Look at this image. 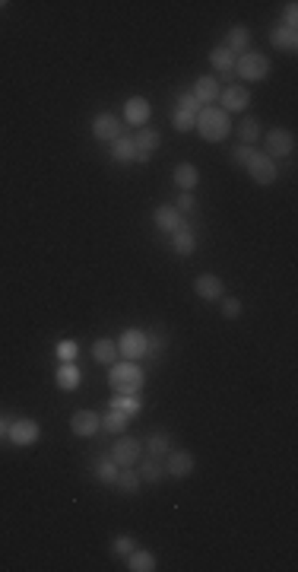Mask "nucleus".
Returning a JSON list of instances; mask_svg holds the SVG:
<instances>
[{
	"label": "nucleus",
	"instance_id": "37",
	"mask_svg": "<svg viewBox=\"0 0 298 572\" xmlns=\"http://www.w3.org/2000/svg\"><path fill=\"white\" fill-rule=\"evenodd\" d=\"M114 553H118V557H127V553H130V550H137L134 547V537H130V535H118V537H114Z\"/></svg>",
	"mask_w": 298,
	"mask_h": 572
},
{
	"label": "nucleus",
	"instance_id": "30",
	"mask_svg": "<svg viewBox=\"0 0 298 572\" xmlns=\"http://www.w3.org/2000/svg\"><path fill=\"white\" fill-rule=\"evenodd\" d=\"M137 474H140V480L159 483L165 477V467H162V461H159V458H149L146 464H140V471H137Z\"/></svg>",
	"mask_w": 298,
	"mask_h": 572
},
{
	"label": "nucleus",
	"instance_id": "33",
	"mask_svg": "<svg viewBox=\"0 0 298 572\" xmlns=\"http://www.w3.org/2000/svg\"><path fill=\"white\" fill-rule=\"evenodd\" d=\"M102 429H108V432H114V436H121L127 429V417L118 414V410H112V414H105L102 417Z\"/></svg>",
	"mask_w": 298,
	"mask_h": 572
},
{
	"label": "nucleus",
	"instance_id": "27",
	"mask_svg": "<svg viewBox=\"0 0 298 572\" xmlns=\"http://www.w3.org/2000/svg\"><path fill=\"white\" fill-rule=\"evenodd\" d=\"M159 143H162V134H159V131H140V134L134 137L137 153H146V156H152V150H159Z\"/></svg>",
	"mask_w": 298,
	"mask_h": 572
},
{
	"label": "nucleus",
	"instance_id": "6",
	"mask_svg": "<svg viewBox=\"0 0 298 572\" xmlns=\"http://www.w3.org/2000/svg\"><path fill=\"white\" fill-rule=\"evenodd\" d=\"M295 153V137L286 128H273L267 134V156L270 159H289Z\"/></svg>",
	"mask_w": 298,
	"mask_h": 572
},
{
	"label": "nucleus",
	"instance_id": "11",
	"mask_svg": "<svg viewBox=\"0 0 298 572\" xmlns=\"http://www.w3.org/2000/svg\"><path fill=\"white\" fill-rule=\"evenodd\" d=\"M70 429H73L76 436H96L98 429H102V417L96 410H76L70 417Z\"/></svg>",
	"mask_w": 298,
	"mask_h": 572
},
{
	"label": "nucleus",
	"instance_id": "14",
	"mask_svg": "<svg viewBox=\"0 0 298 572\" xmlns=\"http://www.w3.org/2000/svg\"><path fill=\"white\" fill-rule=\"evenodd\" d=\"M219 92H222V86L216 83V76H200L194 83V92H191V96H194L200 106H209V102L219 99Z\"/></svg>",
	"mask_w": 298,
	"mask_h": 572
},
{
	"label": "nucleus",
	"instance_id": "40",
	"mask_svg": "<svg viewBox=\"0 0 298 572\" xmlns=\"http://www.w3.org/2000/svg\"><path fill=\"white\" fill-rule=\"evenodd\" d=\"M165 346H168V337H165V334H152V337H149V353L152 356L162 353Z\"/></svg>",
	"mask_w": 298,
	"mask_h": 572
},
{
	"label": "nucleus",
	"instance_id": "43",
	"mask_svg": "<svg viewBox=\"0 0 298 572\" xmlns=\"http://www.w3.org/2000/svg\"><path fill=\"white\" fill-rule=\"evenodd\" d=\"M7 429H10V423L0 417V439H7Z\"/></svg>",
	"mask_w": 298,
	"mask_h": 572
},
{
	"label": "nucleus",
	"instance_id": "13",
	"mask_svg": "<svg viewBox=\"0 0 298 572\" xmlns=\"http://www.w3.org/2000/svg\"><path fill=\"white\" fill-rule=\"evenodd\" d=\"M194 293L200 296V299H222L225 283L216 274H200V277L194 280Z\"/></svg>",
	"mask_w": 298,
	"mask_h": 572
},
{
	"label": "nucleus",
	"instance_id": "4",
	"mask_svg": "<svg viewBox=\"0 0 298 572\" xmlns=\"http://www.w3.org/2000/svg\"><path fill=\"white\" fill-rule=\"evenodd\" d=\"M114 346H118V353L124 356L127 362H137L149 353V334H143L140 328H127V331H121Z\"/></svg>",
	"mask_w": 298,
	"mask_h": 572
},
{
	"label": "nucleus",
	"instance_id": "12",
	"mask_svg": "<svg viewBox=\"0 0 298 572\" xmlns=\"http://www.w3.org/2000/svg\"><path fill=\"white\" fill-rule=\"evenodd\" d=\"M162 467H165V474H172V477H187V474H194V455L191 452H168Z\"/></svg>",
	"mask_w": 298,
	"mask_h": 572
},
{
	"label": "nucleus",
	"instance_id": "34",
	"mask_svg": "<svg viewBox=\"0 0 298 572\" xmlns=\"http://www.w3.org/2000/svg\"><path fill=\"white\" fill-rule=\"evenodd\" d=\"M194 121H197V115H187V112H181V108H175L172 124L178 131H194Z\"/></svg>",
	"mask_w": 298,
	"mask_h": 572
},
{
	"label": "nucleus",
	"instance_id": "31",
	"mask_svg": "<svg viewBox=\"0 0 298 572\" xmlns=\"http://www.w3.org/2000/svg\"><path fill=\"white\" fill-rule=\"evenodd\" d=\"M238 137H241V143H245V146H251V143L261 137V121H257V118H241Z\"/></svg>",
	"mask_w": 298,
	"mask_h": 572
},
{
	"label": "nucleus",
	"instance_id": "22",
	"mask_svg": "<svg viewBox=\"0 0 298 572\" xmlns=\"http://www.w3.org/2000/svg\"><path fill=\"white\" fill-rule=\"evenodd\" d=\"M112 156H114V162H137L134 137H118V140L112 143Z\"/></svg>",
	"mask_w": 298,
	"mask_h": 572
},
{
	"label": "nucleus",
	"instance_id": "41",
	"mask_svg": "<svg viewBox=\"0 0 298 572\" xmlns=\"http://www.w3.org/2000/svg\"><path fill=\"white\" fill-rule=\"evenodd\" d=\"M286 26H289V29L298 26V3H286Z\"/></svg>",
	"mask_w": 298,
	"mask_h": 572
},
{
	"label": "nucleus",
	"instance_id": "19",
	"mask_svg": "<svg viewBox=\"0 0 298 572\" xmlns=\"http://www.w3.org/2000/svg\"><path fill=\"white\" fill-rule=\"evenodd\" d=\"M175 185H178L181 191H194L197 185H200V169L191 166V162H181V166L175 169Z\"/></svg>",
	"mask_w": 298,
	"mask_h": 572
},
{
	"label": "nucleus",
	"instance_id": "26",
	"mask_svg": "<svg viewBox=\"0 0 298 572\" xmlns=\"http://www.w3.org/2000/svg\"><path fill=\"white\" fill-rule=\"evenodd\" d=\"M112 410L124 414L127 420H134L140 414V401H137V394H118V398H112Z\"/></svg>",
	"mask_w": 298,
	"mask_h": 572
},
{
	"label": "nucleus",
	"instance_id": "8",
	"mask_svg": "<svg viewBox=\"0 0 298 572\" xmlns=\"http://www.w3.org/2000/svg\"><path fill=\"white\" fill-rule=\"evenodd\" d=\"M112 461L118 467H134L137 461H140V442L137 439H118L114 442V448H112Z\"/></svg>",
	"mask_w": 298,
	"mask_h": 572
},
{
	"label": "nucleus",
	"instance_id": "25",
	"mask_svg": "<svg viewBox=\"0 0 298 572\" xmlns=\"http://www.w3.org/2000/svg\"><path fill=\"white\" fill-rule=\"evenodd\" d=\"M209 64H213L219 74H229V70H235V54H231L225 45H219V48L209 51Z\"/></svg>",
	"mask_w": 298,
	"mask_h": 572
},
{
	"label": "nucleus",
	"instance_id": "2",
	"mask_svg": "<svg viewBox=\"0 0 298 572\" xmlns=\"http://www.w3.org/2000/svg\"><path fill=\"white\" fill-rule=\"evenodd\" d=\"M108 385L118 394H137L143 388V369L137 362H114L108 372Z\"/></svg>",
	"mask_w": 298,
	"mask_h": 572
},
{
	"label": "nucleus",
	"instance_id": "36",
	"mask_svg": "<svg viewBox=\"0 0 298 572\" xmlns=\"http://www.w3.org/2000/svg\"><path fill=\"white\" fill-rule=\"evenodd\" d=\"M76 353H80V346H76L73 340H64V344H58V360H60V362H73Z\"/></svg>",
	"mask_w": 298,
	"mask_h": 572
},
{
	"label": "nucleus",
	"instance_id": "15",
	"mask_svg": "<svg viewBox=\"0 0 298 572\" xmlns=\"http://www.w3.org/2000/svg\"><path fill=\"white\" fill-rule=\"evenodd\" d=\"M149 115H152V108H149V102H146L143 96L127 99V106H124V118H127V124H146Z\"/></svg>",
	"mask_w": 298,
	"mask_h": 572
},
{
	"label": "nucleus",
	"instance_id": "16",
	"mask_svg": "<svg viewBox=\"0 0 298 572\" xmlns=\"http://www.w3.org/2000/svg\"><path fill=\"white\" fill-rule=\"evenodd\" d=\"M270 42H273V48H279V51H295L298 48V32L289 29V26L276 23L273 29H270Z\"/></svg>",
	"mask_w": 298,
	"mask_h": 572
},
{
	"label": "nucleus",
	"instance_id": "42",
	"mask_svg": "<svg viewBox=\"0 0 298 572\" xmlns=\"http://www.w3.org/2000/svg\"><path fill=\"white\" fill-rule=\"evenodd\" d=\"M197 207V197L191 194V191H184V194L178 197V210H194Z\"/></svg>",
	"mask_w": 298,
	"mask_h": 572
},
{
	"label": "nucleus",
	"instance_id": "39",
	"mask_svg": "<svg viewBox=\"0 0 298 572\" xmlns=\"http://www.w3.org/2000/svg\"><path fill=\"white\" fill-rule=\"evenodd\" d=\"M222 315L225 318H238L241 315V302L235 299V296H229V299L222 302Z\"/></svg>",
	"mask_w": 298,
	"mask_h": 572
},
{
	"label": "nucleus",
	"instance_id": "17",
	"mask_svg": "<svg viewBox=\"0 0 298 572\" xmlns=\"http://www.w3.org/2000/svg\"><path fill=\"white\" fill-rule=\"evenodd\" d=\"M54 382H58L60 392H73L76 385L82 382V372L76 369V362H60V366H58V376H54Z\"/></svg>",
	"mask_w": 298,
	"mask_h": 572
},
{
	"label": "nucleus",
	"instance_id": "7",
	"mask_svg": "<svg viewBox=\"0 0 298 572\" xmlns=\"http://www.w3.org/2000/svg\"><path fill=\"white\" fill-rule=\"evenodd\" d=\"M38 423L35 420H13L7 429V439L16 445V448H26V445H35L38 442Z\"/></svg>",
	"mask_w": 298,
	"mask_h": 572
},
{
	"label": "nucleus",
	"instance_id": "35",
	"mask_svg": "<svg viewBox=\"0 0 298 572\" xmlns=\"http://www.w3.org/2000/svg\"><path fill=\"white\" fill-rule=\"evenodd\" d=\"M251 156H254V146H245V143H238V146L231 150V162H235V166H241V169L251 162Z\"/></svg>",
	"mask_w": 298,
	"mask_h": 572
},
{
	"label": "nucleus",
	"instance_id": "10",
	"mask_svg": "<svg viewBox=\"0 0 298 572\" xmlns=\"http://www.w3.org/2000/svg\"><path fill=\"white\" fill-rule=\"evenodd\" d=\"M92 134L98 137V140H118V137H124V124H121V118H114V115H96V121H92Z\"/></svg>",
	"mask_w": 298,
	"mask_h": 572
},
{
	"label": "nucleus",
	"instance_id": "29",
	"mask_svg": "<svg viewBox=\"0 0 298 572\" xmlns=\"http://www.w3.org/2000/svg\"><path fill=\"white\" fill-rule=\"evenodd\" d=\"M114 487H118L121 493H137V489H140V474L130 471V467H121L118 477H114Z\"/></svg>",
	"mask_w": 298,
	"mask_h": 572
},
{
	"label": "nucleus",
	"instance_id": "24",
	"mask_svg": "<svg viewBox=\"0 0 298 572\" xmlns=\"http://www.w3.org/2000/svg\"><path fill=\"white\" fill-rule=\"evenodd\" d=\"M92 360L102 362V366H114V360H118V346H114L112 340H96V344H92Z\"/></svg>",
	"mask_w": 298,
	"mask_h": 572
},
{
	"label": "nucleus",
	"instance_id": "32",
	"mask_svg": "<svg viewBox=\"0 0 298 572\" xmlns=\"http://www.w3.org/2000/svg\"><path fill=\"white\" fill-rule=\"evenodd\" d=\"M118 471L121 467L114 464L112 458H102V461H96V477L102 483H114V477H118Z\"/></svg>",
	"mask_w": 298,
	"mask_h": 572
},
{
	"label": "nucleus",
	"instance_id": "1",
	"mask_svg": "<svg viewBox=\"0 0 298 572\" xmlns=\"http://www.w3.org/2000/svg\"><path fill=\"white\" fill-rule=\"evenodd\" d=\"M194 131L203 137L207 143H219L229 137L231 124H229V112H222V108H209L203 106L200 112H197V121H194Z\"/></svg>",
	"mask_w": 298,
	"mask_h": 572
},
{
	"label": "nucleus",
	"instance_id": "38",
	"mask_svg": "<svg viewBox=\"0 0 298 572\" xmlns=\"http://www.w3.org/2000/svg\"><path fill=\"white\" fill-rule=\"evenodd\" d=\"M178 108H181V112H187V115H197L203 106L197 102L194 96H191V92H184V96H178Z\"/></svg>",
	"mask_w": 298,
	"mask_h": 572
},
{
	"label": "nucleus",
	"instance_id": "3",
	"mask_svg": "<svg viewBox=\"0 0 298 572\" xmlns=\"http://www.w3.org/2000/svg\"><path fill=\"white\" fill-rule=\"evenodd\" d=\"M235 74L245 83H261V80L270 76V58L261 51H245L241 58H235Z\"/></svg>",
	"mask_w": 298,
	"mask_h": 572
},
{
	"label": "nucleus",
	"instance_id": "28",
	"mask_svg": "<svg viewBox=\"0 0 298 572\" xmlns=\"http://www.w3.org/2000/svg\"><path fill=\"white\" fill-rule=\"evenodd\" d=\"M168 452H172V436L162 432V429L152 432V436H149V458H165Z\"/></svg>",
	"mask_w": 298,
	"mask_h": 572
},
{
	"label": "nucleus",
	"instance_id": "18",
	"mask_svg": "<svg viewBox=\"0 0 298 572\" xmlns=\"http://www.w3.org/2000/svg\"><path fill=\"white\" fill-rule=\"evenodd\" d=\"M156 226L162 229V233H175L178 226H184V223H181V210L172 207V203H162L156 210Z\"/></svg>",
	"mask_w": 298,
	"mask_h": 572
},
{
	"label": "nucleus",
	"instance_id": "9",
	"mask_svg": "<svg viewBox=\"0 0 298 572\" xmlns=\"http://www.w3.org/2000/svg\"><path fill=\"white\" fill-rule=\"evenodd\" d=\"M219 102H222V112L225 108H229V112H245V108L251 106V92H247V86L231 83L219 92Z\"/></svg>",
	"mask_w": 298,
	"mask_h": 572
},
{
	"label": "nucleus",
	"instance_id": "21",
	"mask_svg": "<svg viewBox=\"0 0 298 572\" xmlns=\"http://www.w3.org/2000/svg\"><path fill=\"white\" fill-rule=\"evenodd\" d=\"M247 45H251V32H247V26H235V29L229 32V38H225V48H229L231 54H245Z\"/></svg>",
	"mask_w": 298,
	"mask_h": 572
},
{
	"label": "nucleus",
	"instance_id": "23",
	"mask_svg": "<svg viewBox=\"0 0 298 572\" xmlns=\"http://www.w3.org/2000/svg\"><path fill=\"white\" fill-rule=\"evenodd\" d=\"M172 245H175V251H178V255H194L197 239H194V233H191L187 226H178L172 233Z\"/></svg>",
	"mask_w": 298,
	"mask_h": 572
},
{
	"label": "nucleus",
	"instance_id": "5",
	"mask_svg": "<svg viewBox=\"0 0 298 572\" xmlns=\"http://www.w3.org/2000/svg\"><path fill=\"white\" fill-rule=\"evenodd\" d=\"M247 175L254 178V185H261V188H267V185H273L276 181V162L267 156V153H257L254 150L251 162H247Z\"/></svg>",
	"mask_w": 298,
	"mask_h": 572
},
{
	"label": "nucleus",
	"instance_id": "20",
	"mask_svg": "<svg viewBox=\"0 0 298 572\" xmlns=\"http://www.w3.org/2000/svg\"><path fill=\"white\" fill-rule=\"evenodd\" d=\"M127 569L130 572H152L156 569V557L149 550H130L127 553Z\"/></svg>",
	"mask_w": 298,
	"mask_h": 572
}]
</instances>
